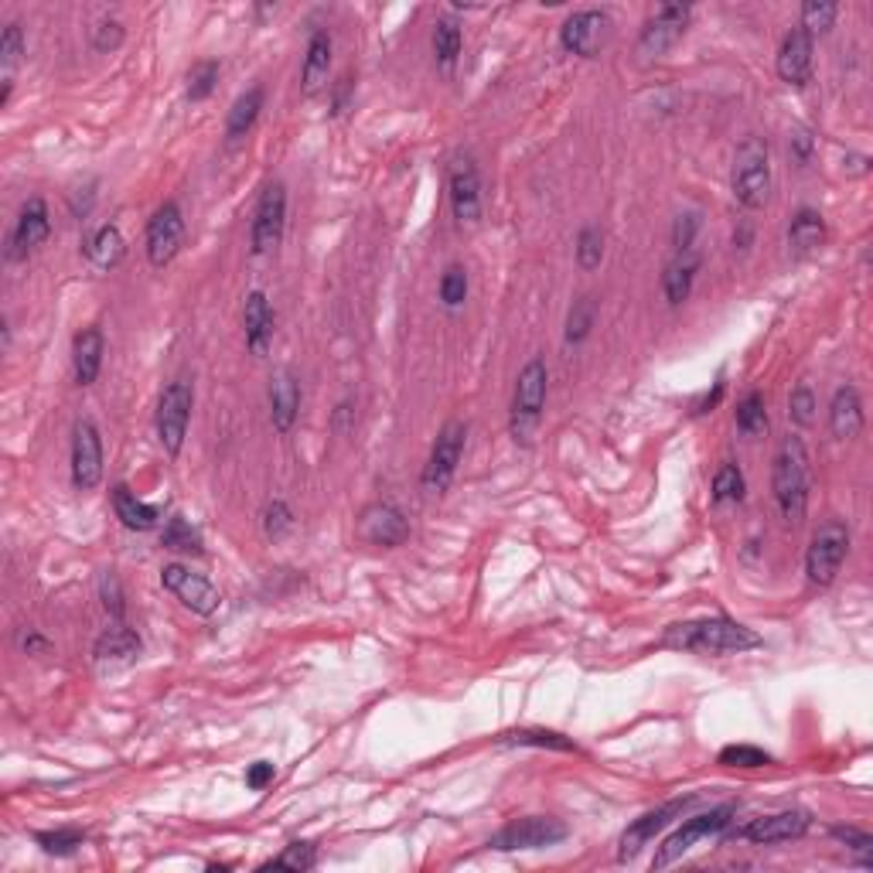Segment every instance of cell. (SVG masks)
Segmentation results:
<instances>
[{"label":"cell","instance_id":"cell-27","mask_svg":"<svg viewBox=\"0 0 873 873\" xmlns=\"http://www.w3.org/2000/svg\"><path fill=\"white\" fill-rule=\"evenodd\" d=\"M300 409V393H297V379L284 369L276 372L270 382V420L280 433H291L294 420Z\"/></svg>","mask_w":873,"mask_h":873},{"label":"cell","instance_id":"cell-39","mask_svg":"<svg viewBox=\"0 0 873 873\" xmlns=\"http://www.w3.org/2000/svg\"><path fill=\"white\" fill-rule=\"evenodd\" d=\"M164 546L177 550V553H201V536L192 529V522H185L182 516H174L164 526Z\"/></svg>","mask_w":873,"mask_h":873},{"label":"cell","instance_id":"cell-22","mask_svg":"<svg viewBox=\"0 0 873 873\" xmlns=\"http://www.w3.org/2000/svg\"><path fill=\"white\" fill-rule=\"evenodd\" d=\"M140 635L134 628H126L123 622H113V628H107L93 645V659L99 665H131L140 655Z\"/></svg>","mask_w":873,"mask_h":873},{"label":"cell","instance_id":"cell-30","mask_svg":"<svg viewBox=\"0 0 873 873\" xmlns=\"http://www.w3.org/2000/svg\"><path fill=\"white\" fill-rule=\"evenodd\" d=\"M86 256H89V263L96 270H116L123 263V256H126V239L120 229L110 222V225H99L89 246H86Z\"/></svg>","mask_w":873,"mask_h":873},{"label":"cell","instance_id":"cell-6","mask_svg":"<svg viewBox=\"0 0 873 873\" xmlns=\"http://www.w3.org/2000/svg\"><path fill=\"white\" fill-rule=\"evenodd\" d=\"M465 441H468V427L460 420H451L444 423V430L436 433V441L430 447V457H427V468H423V492L427 495H444L454 475H457V465H460V454H465Z\"/></svg>","mask_w":873,"mask_h":873},{"label":"cell","instance_id":"cell-24","mask_svg":"<svg viewBox=\"0 0 873 873\" xmlns=\"http://www.w3.org/2000/svg\"><path fill=\"white\" fill-rule=\"evenodd\" d=\"M829 430L836 441H853L863 430V399L853 386H839L829 403Z\"/></svg>","mask_w":873,"mask_h":873},{"label":"cell","instance_id":"cell-25","mask_svg":"<svg viewBox=\"0 0 873 873\" xmlns=\"http://www.w3.org/2000/svg\"><path fill=\"white\" fill-rule=\"evenodd\" d=\"M328 72H331V35L315 32L304 51V72H300L304 96H318L328 86Z\"/></svg>","mask_w":873,"mask_h":873},{"label":"cell","instance_id":"cell-37","mask_svg":"<svg viewBox=\"0 0 873 873\" xmlns=\"http://www.w3.org/2000/svg\"><path fill=\"white\" fill-rule=\"evenodd\" d=\"M24 56V35L21 24H8L4 38H0V72H4V86H14V69Z\"/></svg>","mask_w":873,"mask_h":873},{"label":"cell","instance_id":"cell-10","mask_svg":"<svg viewBox=\"0 0 873 873\" xmlns=\"http://www.w3.org/2000/svg\"><path fill=\"white\" fill-rule=\"evenodd\" d=\"M567 826L560 823V819H550V815H529V819H519V823H508L502 833H495L488 839L492 850H546V846H556L567 839Z\"/></svg>","mask_w":873,"mask_h":873},{"label":"cell","instance_id":"cell-15","mask_svg":"<svg viewBox=\"0 0 873 873\" xmlns=\"http://www.w3.org/2000/svg\"><path fill=\"white\" fill-rule=\"evenodd\" d=\"M182 243H185L182 209H177L174 201H168L147 222V260H150V267L164 270L174 260V256L182 253Z\"/></svg>","mask_w":873,"mask_h":873},{"label":"cell","instance_id":"cell-38","mask_svg":"<svg viewBox=\"0 0 873 873\" xmlns=\"http://www.w3.org/2000/svg\"><path fill=\"white\" fill-rule=\"evenodd\" d=\"M465 300H468V273L465 267L451 263L441 276V304L447 311H457V307H465Z\"/></svg>","mask_w":873,"mask_h":873},{"label":"cell","instance_id":"cell-28","mask_svg":"<svg viewBox=\"0 0 873 873\" xmlns=\"http://www.w3.org/2000/svg\"><path fill=\"white\" fill-rule=\"evenodd\" d=\"M72 369H75V382H79V386H93L99 369H102V331L86 328V331L75 335Z\"/></svg>","mask_w":873,"mask_h":873},{"label":"cell","instance_id":"cell-8","mask_svg":"<svg viewBox=\"0 0 873 873\" xmlns=\"http://www.w3.org/2000/svg\"><path fill=\"white\" fill-rule=\"evenodd\" d=\"M192 403H195V393H192V382L177 379L171 386L161 393V403H158V436H161V447L177 457L185 447V433H188V420H192Z\"/></svg>","mask_w":873,"mask_h":873},{"label":"cell","instance_id":"cell-11","mask_svg":"<svg viewBox=\"0 0 873 873\" xmlns=\"http://www.w3.org/2000/svg\"><path fill=\"white\" fill-rule=\"evenodd\" d=\"M284 229H287V188L273 182L263 188L260 205H256V216H253V253L270 256L284 243Z\"/></svg>","mask_w":873,"mask_h":873},{"label":"cell","instance_id":"cell-42","mask_svg":"<svg viewBox=\"0 0 873 873\" xmlns=\"http://www.w3.org/2000/svg\"><path fill=\"white\" fill-rule=\"evenodd\" d=\"M590 328H594V300L580 297L567 318V345H580L590 335Z\"/></svg>","mask_w":873,"mask_h":873},{"label":"cell","instance_id":"cell-35","mask_svg":"<svg viewBox=\"0 0 873 873\" xmlns=\"http://www.w3.org/2000/svg\"><path fill=\"white\" fill-rule=\"evenodd\" d=\"M505 743H522V748H550V751H577V743L553 730H512L502 734Z\"/></svg>","mask_w":873,"mask_h":873},{"label":"cell","instance_id":"cell-12","mask_svg":"<svg viewBox=\"0 0 873 873\" xmlns=\"http://www.w3.org/2000/svg\"><path fill=\"white\" fill-rule=\"evenodd\" d=\"M451 209L460 225H475L481 219V177L471 153H454L447 168Z\"/></svg>","mask_w":873,"mask_h":873},{"label":"cell","instance_id":"cell-21","mask_svg":"<svg viewBox=\"0 0 873 873\" xmlns=\"http://www.w3.org/2000/svg\"><path fill=\"white\" fill-rule=\"evenodd\" d=\"M775 69L782 75V83L788 86H806L812 75V35L806 28H791L778 48Z\"/></svg>","mask_w":873,"mask_h":873},{"label":"cell","instance_id":"cell-17","mask_svg":"<svg viewBox=\"0 0 873 873\" xmlns=\"http://www.w3.org/2000/svg\"><path fill=\"white\" fill-rule=\"evenodd\" d=\"M689 806H692V795H686V799H676V802H665V806L645 812L641 819H635V823L625 829L622 843H618V860H622V863L635 860V857H638L641 850H645V846H649L665 826L676 823V815H683Z\"/></svg>","mask_w":873,"mask_h":873},{"label":"cell","instance_id":"cell-44","mask_svg":"<svg viewBox=\"0 0 873 873\" xmlns=\"http://www.w3.org/2000/svg\"><path fill=\"white\" fill-rule=\"evenodd\" d=\"M315 860H318V853H315L311 843H291L287 850L280 853L276 860H270L267 866L270 870H294V873H300V870H311Z\"/></svg>","mask_w":873,"mask_h":873},{"label":"cell","instance_id":"cell-52","mask_svg":"<svg viewBox=\"0 0 873 873\" xmlns=\"http://www.w3.org/2000/svg\"><path fill=\"white\" fill-rule=\"evenodd\" d=\"M123 45V24L120 21H99L93 28V48L96 51H113Z\"/></svg>","mask_w":873,"mask_h":873},{"label":"cell","instance_id":"cell-4","mask_svg":"<svg viewBox=\"0 0 873 873\" xmlns=\"http://www.w3.org/2000/svg\"><path fill=\"white\" fill-rule=\"evenodd\" d=\"M546 382L550 369L543 358H532L516 379V396H512V417H508V433L516 436V444H532L546 406Z\"/></svg>","mask_w":873,"mask_h":873},{"label":"cell","instance_id":"cell-31","mask_svg":"<svg viewBox=\"0 0 873 873\" xmlns=\"http://www.w3.org/2000/svg\"><path fill=\"white\" fill-rule=\"evenodd\" d=\"M697 270H700V260L692 253H679L676 260L665 267L662 287H665V300H669L673 307H679V304L689 300V291H692V280H697Z\"/></svg>","mask_w":873,"mask_h":873},{"label":"cell","instance_id":"cell-32","mask_svg":"<svg viewBox=\"0 0 873 873\" xmlns=\"http://www.w3.org/2000/svg\"><path fill=\"white\" fill-rule=\"evenodd\" d=\"M263 110V89L260 86H253L249 93H243L236 102H233V110H229V120H225V137L229 140H239L253 131V123L256 116H260Z\"/></svg>","mask_w":873,"mask_h":873},{"label":"cell","instance_id":"cell-1","mask_svg":"<svg viewBox=\"0 0 873 873\" xmlns=\"http://www.w3.org/2000/svg\"><path fill=\"white\" fill-rule=\"evenodd\" d=\"M665 649L697 652V655H740L761 645V635L748 625H737L730 618H703L673 625L662 635Z\"/></svg>","mask_w":873,"mask_h":873},{"label":"cell","instance_id":"cell-48","mask_svg":"<svg viewBox=\"0 0 873 873\" xmlns=\"http://www.w3.org/2000/svg\"><path fill=\"white\" fill-rule=\"evenodd\" d=\"M788 417L799 423V427H812L815 423V396H812V390L806 386V382L791 390V396H788Z\"/></svg>","mask_w":873,"mask_h":873},{"label":"cell","instance_id":"cell-2","mask_svg":"<svg viewBox=\"0 0 873 873\" xmlns=\"http://www.w3.org/2000/svg\"><path fill=\"white\" fill-rule=\"evenodd\" d=\"M772 492L788 526H802L809 508V454L802 436H785L775 454Z\"/></svg>","mask_w":873,"mask_h":873},{"label":"cell","instance_id":"cell-5","mask_svg":"<svg viewBox=\"0 0 873 873\" xmlns=\"http://www.w3.org/2000/svg\"><path fill=\"white\" fill-rule=\"evenodd\" d=\"M734 806H721V809H710V812H703V815H692V819H686V823L665 839L659 850H655V860H652V866L655 870H665V866H673L676 860H683L692 846L697 843H703V839H710V836H721L730 823H734Z\"/></svg>","mask_w":873,"mask_h":873},{"label":"cell","instance_id":"cell-45","mask_svg":"<svg viewBox=\"0 0 873 873\" xmlns=\"http://www.w3.org/2000/svg\"><path fill=\"white\" fill-rule=\"evenodd\" d=\"M721 764L724 767H764V764H772V754L751 748V743H730V748L721 751Z\"/></svg>","mask_w":873,"mask_h":873},{"label":"cell","instance_id":"cell-18","mask_svg":"<svg viewBox=\"0 0 873 873\" xmlns=\"http://www.w3.org/2000/svg\"><path fill=\"white\" fill-rule=\"evenodd\" d=\"M51 236V216L45 198H28L21 205V216L14 222V233L8 239V260H24Z\"/></svg>","mask_w":873,"mask_h":873},{"label":"cell","instance_id":"cell-49","mask_svg":"<svg viewBox=\"0 0 873 873\" xmlns=\"http://www.w3.org/2000/svg\"><path fill=\"white\" fill-rule=\"evenodd\" d=\"M836 17H839V8H836V4H806V8H802V28H806L809 35H815V32H829Z\"/></svg>","mask_w":873,"mask_h":873},{"label":"cell","instance_id":"cell-41","mask_svg":"<svg viewBox=\"0 0 873 873\" xmlns=\"http://www.w3.org/2000/svg\"><path fill=\"white\" fill-rule=\"evenodd\" d=\"M216 83H219V62H198L192 65L188 72V99L192 102H201L216 93Z\"/></svg>","mask_w":873,"mask_h":873},{"label":"cell","instance_id":"cell-36","mask_svg":"<svg viewBox=\"0 0 873 873\" xmlns=\"http://www.w3.org/2000/svg\"><path fill=\"white\" fill-rule=\"evenodd\" d=\"M577 263L580 270H598L604 263V233L598 225H587L580 229V236H577Z\"/></svg>","mask_w":873,"mask_h":873},{"label":"cell","instance_id":"cell-23","mask_svg":"<svg viewBox=\"0 0 873 873\" xmlns=\"http://www.w3.org/2000/svg\"><path fill=\"white\" fill-rule=\"evenodd\" d=\"M243 328H246V345L253 355H267L273 342V311L263 291H249L243 304Z\"/></svg>","mask_w":873,"mask_h":873},{"label":"cell","instance_id":"cell-34","mask_svg":"<svg viewBox=\"0 0 873 873\" xmlns=\"http://www.w3.org/2000/svg\"><path fill=\"white\" fill-rule=\"evenodd\" d=\"M433 56L436 62H441V69H454L457 56H460V28L444 17V21H436V28H433Z\"/></svg>","mask_w":873,"mask_h":873},{"label":"cell","instance_id":"cell-51","mask_svg":"<svg viewBox=\"0 0 873 873\" xmlns=\"http://www.w3.org/2000/svg\"><path fill=\"white\" fill-rule=\"evenodd\" d=\"M700 233V216L697 212H683L673 225V246L676 253H689L692 249V239Z\"/></svg>","mask_w":873,"mask_h":873},{"label":"cell","instance_id":"cell-26","mask_svg":"<svg viewBox=\"0 0 873 873\" xmlns=\"http://www.w3.org/2000/svg\"><path fill=\"white\" fill-rule=\"evenodd\" d=\"M113 508H116V519H120L126 529H134V532H150V529H158V526H161V516H164V512H161L158 505L140 502L126 484H116V488H113Z\"/></svg>","mask_w":873,"mask_h":873},{"label":"cell","instance_id":"cell-19","mask_svg":"<svg viewBox=\"0 0 873 873\" xmlns=\"http://www.w3.org/2000/svg\"><path fill=\"white\" fill-rule=\"evenodd\" d=\"M812 826V815L802 809H788V812H775V815H761L754 823H748L743 829H737V839H748L758 846H772V843H788L806 836Z\"/></svg>","mask_w":873,"mask_h":873},{"label":"cell","instance_id":"cell-14","mask_svg":"<svg viewBox=\"0 0 873 873\" xmlns=\"http://www.w3.org/2000/svg\"><path fill=\"white\" fill-rule=\"evenodd\" d=\"M161 583L164 590H171V594L182 601L188 611L201 614V618H209V614L219 611L222 604V594H219V587L212 580H205L201 574H192L188 567H182V563H168V567L161 570Z\"/></svg>","mask_w":873,"mask_h":873},{"label":"cell","instance_id":"cell-7","mask_svg":"<svg viewBox=\"0 0 873 873\" xmlns=\"http://www.w3.org/2000/svg\"><path fill=\"white\" fill-rule=\"evenodd\" d=\"M850 553V532H846L843 522H826L819 526L809 553H806V574L815 587H829L836 580V574L843 570V560Z\"/></svg>","mask_w":873,"mask_h":873},{"label":"cell","instance_id":"cell-46","mask_svg":"<svg viewBox=\"0 0 873 873\" xmlns=\"http://www.w3.org/2000/svg\"><path fill=\"white\" fill-rule=\"evenodd\" d=\"M294 529V512H291V505L287 502H270L267 508H263V532L270 536V539H284L287 532Z\"/></svg>","mask_w":873,"mask_h":873},{"label":"cell","instance_id":"cell-9","mask_svg":"<svg viewBox=\"0 0 873 873\" xmlns=\"http://www.w3.org/2000/svg\"><path fill=\"white\" fill-rule=\"evenodd\" d=\"M611 14L607 11H598V8H587V11H577L563 21L560 28V45L563 51H570V56H580V59H598L607 38H611Z\"/></svg>","mask_w":873,"mask_h":873},{"label":"cell","instance_id":"cell-43","mask_svg":"<svg viewBox=\"0 0 873 873\" xmlns=\"http://www.w3.org/2000/svg\"><path fill=\"white\" fill-rule=\"evenodd\" d=\"M743 499V475L737 465H724L713 478V502L724 505V502H740Z\"/></svg>","mask_w":873,"mask_h":873},{"label":"cell","instance_id":"cell-33","mask_svg":"<svg viewBox=\"0 0 873 873\" xmlns=\"http://www.w3.org/2000/svg\"><path fill=\"white\" fill-rule=\"evenodd\" d=\"M737 430L743 436H751V441H758V436L767 433V409H764V396L761 393H748L740 399L737 406Z\"/></svg>","mask_w":873,"mask_h":873},{"label":"cell","instance_id":"cell-13","mask_svg":"<svg viewBox=\"0 0 873 873\" xmlns=\"http://www.w3.org/2000/svg\"><path fill=\"white\" fill-rule=\"evenodd\" d=\"M689 17H692L689 4H662L638 35V56L641 59H662L665 51L683 38Z\"/></svg>","mask_w":873,"mask_h":873},{"label":"cell","instance_id":"cell-20","mask_svg":"<svg viewBox=\"0 0 873 873\" xmlns=\"http://www.w3.org/2000/svg\"><path fill=\"white\" fill-rule=\"evenodd\" d=\"M358 532H362V539H366V543H372V546H399V543H406V536H409V522H406V516L396 505L382 502V505H369L362 512Z\"/></svg>","mask_w":873,"mask_h":873},{"label":"cell","instance_id":"cell-3","mask_svg":"<svg viewBox=\"0 0 873 873\" xmlns=\"http://www.w3.org/2000/svg\"><path fill=\"white\" fill-rule=\"evenodd\" d=\"M730 188L743 209H761L767 195H772V153H767V144L761 137H748L737 147Z\"/></svg>","mask_w":873,"mask_h":873},{"label":"cell","instance_id":"cell-50","mask_svg":"<svg viewBox=\"0 0 873 873\" xmlns=\"http://www.w3.org/2000/svg\"><path fill=\"white\" fill-rule=\"evenodd\" d=\"M833 836H836L839 843L850 846V850L860 857L863 866H870V853H873V839H870V833H860V829H853V826H836Z\"/></svg>","mask_w":873,"mask_h":873},{"label":"cell","instance_id":"cell-16","mask_svg":"<svg viewBox=\"0 0 873 873\" xmlns=\"http://www.w3.org/2000/svg\"><path fill=\"white\" fill-rule=\"evenodd\" d=\"M102 481V441L93 420H79L72 430V484L93 492Z\"/></svg>","mask_w":873,"mask_h":873},{"label":"cell","instance_id":"cell-40","mask_svg":"<svg viewBox=\"0 0 873 873\" xmlns=\"http://www.w3.org/2000/svg\"><path fill=\"white\" fill-rule=\"evenodd\" d=\"M35 843L48 857H72L86 843V836L79 829H56V833H38Z\"/></svg>","mask_w":873,"mask_h":873},{"label":"cell","instance_id":"cell-53","mask_svg":"<svg viewBox=\"0 0 873 873\" xmlns=\"http://www.w3.org/2000/svg\"><path fill=\"white\" fill-rule=\"evenodd\" d=\"M273 782V764L270 761H256L249 772H246V785L253 788V791H263L267 785Z\"/></svg>","mask_w":873,"mask_h":873},{"label":"cell","instance_id":"cell-54","mask_svg":"<svg viewBox=\"0 0 873 873\" xmlns=\"http://www.w3.org/2000/svg\"><path fill=\"white\" fill-rule=\"evenodd\" d=\"M24 649H28V652H48V641L41 635L28 631V638H24Z\"/></svg>","mask_w":873,"mask_h":873},{"label":"cell","instance_id":"cell-29","mask_svg":"<svg viewBox=\"0 0 873 873\" xmlns=\"http://www.w3.org/2000/svg\"><path fill=\"white\" fill-rule=\"evenodd\" d=\"M826 243V222L815 209H799L788 225V246L795 256H809Z\"/></svg>","mask_w":873,"mask_h":873},{"label":"cell","instance_id":"cell-47","mask_svg":"<svg viewBox=\"0 0 873 873\" xmlns=\"http://www.w3.org/2000/svg\"><path fill=\"white\" fill-rule=\"evenodd\" d=\"M99 598H102V607H107V614L113 622H123V614H126V604H123V590H120V580L113 570H102L99 574Z\"/></svg>","mask_w":873,"mask_h":873}]
</instances>
